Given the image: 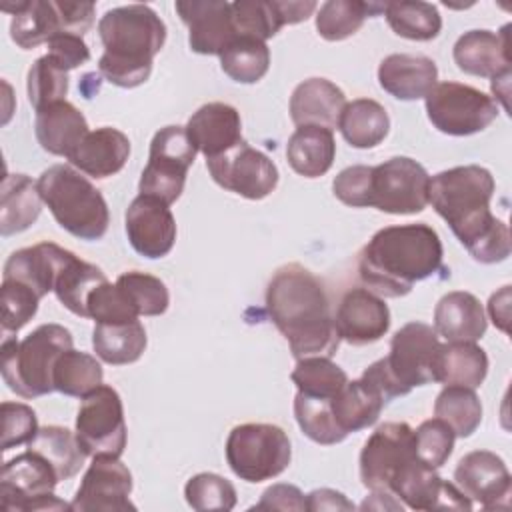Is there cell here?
<instances>
[{
  "instance_id": "cell-46",
  "label": "cell",
  "mask_w": 512,
  "mask_h": 512,
  "mask_svg": "<svg viewBox=\"0 0 512 512\" xmlns=\"http://www.w3.org/2000/svg\"><path fill=\"white\" fill-rule=\"evenodd\" d=\"M116 286L138 316H160L168 310V288L160 278L152 274L130 270L116 278Z\"/></svg>"
},
{
  "instance_id": "cell-37",
  "label": "cell",
  "mask_w": 512,
  "mask_h": 512,
  "mask_svg": "<svg viewBox=\"0 0 512 512\" xmlns=\"http://www.w3.org/2000/svg\"><path fill=\"white\" fill-rule=\"evenodd\" d=\"M386 2L364 0H328L316 12V30L328 42H340L354 36L366 18L384 12Z\"/></svg>"
},
{
  "instance_id": "cell-40",
  "label": "cell",
  "mask_w": 512,
  "mask_h": 512,
  "mask_svg": "<svg viewBox=\"0 0 512 512\" xmlns=\"http://www.w3.org/2000/svg\"><path fill=\"white\" fill-rule=\"evenodd\" d=\"M104 372L100 362L82 350H66L54 364V390L64 396L84 398L88 392L102 384Z\"/></svg>"
},
{
  "instance_id": "cell-57",
  "label": "cell",
  "mask_w": 512,
  "mask_h": 512,
  "mask_svg": "<svg viewBox=\"0 0 512 512\" xmlns=\"http://www.w3.org/2000/svg\"><path fill=\"white\" fill-rule=\"evenodd\" d=\"M306 510L310 512H338V510H356V504L350 502L342 492L332 488H316L306 494Z\"/></svg>"
},
{
  "instance_id": "cell-28",
  "label": "cell",
  "mask_w": 512,
  "mask_h": 512,
  "mask_svg": "<svg viewBox=\"0 0 512 512\" xmlns=\"http://www.w3.org/2000/svg\"><path fill=\"white\" fill-rule=\"evenodd\" d=\"M488 328L480 300L464 290L444 294L434 308V330L446 342H478Z\"/></svg>"
},
{
  "instance_id": "cell-20",
  "label": "cell",
  "mask_w": 512,
  "mask_h": 512,
  "mask_svg": "<svg viewBox=\"0 0 512 512\" xmlns=\"http://www.w3.org/2000/svg\"><path fill=\"white\" fill-rule=\"evenodd\" d=\"M174 8L188 26V44L196 54L220 56L238 38L230 2L178 0Z\"/></svg>"
},
{
  "instance_id": "cell-47",
  "label": "cell",
  "mask_w": 512,
  "mask_h": 512,
  "mask_svg": "<svg viewBox=\"0 0 512 512\" xmlns=\"http://www.w3.org/2000/svg\"><path fill=\"white\" fill-rule=\"evenodd\" d=\"M230 8L238 36L266 42L284 26L276 0H236L230 2Z\"/></svg>"
},
{
  "instance_id": "cell-16",
  "label": "cell",
  "mask_w": 512,
  "mask_h": 512,
  "mask_svg": "<svg viewBox=\"0 0 512 512\" xmlns=\"http://www.w3.org/2000/svg\"><path fill=\"white\" fill-rule=\"evenodd\" d=\"M130 492L132 474L128 466L114 456H94L70 502V512L136 510Z\"/></svg>"
},
{
  "instance_id": "cell-33",
  "label": "cell",
  "mask_w": 512,
  "mask_h": 512,
  "mask_svg": "<svg viewBox=\"0 0 512 512\" xmlns=\"http://www.w3.org/2000/svg\"><path fill=\"white\" fill-rule=\"evenodd\" d=\"M386 406L384 396L362 376L358 380H348L336 396L330 398V408L336 424L342 432H358L376 424L382 408Z\"/></svg>"
},
{
  "instance_id": "cell-13",
  "label": "cell",
  "mask_w": 512,
  "mask_h": 512,
  "mask_svg": "<svg viewBox=\"0 0 512 512\" xmlns=\"http://www.w3.org/2000/svg\"><path fill=\"white\" fill-rule=\"evenodd\" d=\"M74 434L86 456H122L126 420L122 398L112 386L100 384L82 398Z\"/></svg>"
},
{
  "instance_id": "cell-50",
  "label": "cell",
  "mask_w": 512,
  "mask_h": 512,
  "mask_svg": "<svg viewBox=\"0 0 512 512\" xmlns=\"http://www.w3.org/2000/svg\"><path fill=\"white\" fill-rule=\"evenodd\" d=\"M40 296L24 282L2 278L0 304H2V332L4 336L16 334L38 312Z\"/></svg>"
},
{
  "instance_id": "cell-29",
  "label": "cell",
  "mask_w": 512,
  "mask_h": 512,
  "mask_svg": "<svg viewBox=\"0 0 512 512\" xmlns=\"http://www.w3.org/2000/svg\"><path fill=\"white\" fill-rule=\"evenodd\" d=\"M88 132L84 114L68 100L54 102L36 112L34 134L40 148L48 154L68 158Z\"/></svg>"
},
{
  "instance_id": "cell-8",
  "label": "cell",
  "mask_w": 512,
  "mask_h": 512,
  "mask_svg": "<svg viewBox=\"0 0 512 512\" xmlns=\"http://www.w3.org/2000/svg\"><path fill=\"white\" fill-rule=\"evenodd\" d=\"M292 460L288 434L276 424H238L226 438V462L246 482L258 484L280 476Z\"/></svg>"
},
{
  "instance_id": "cell-56",
  "label": "cell",
  "mask_w": 512,
  "mask_h": 512,
  "mask_svg": "<svg viewBox=\"0 0 512 512\" xmlns=\"http://www.w3.org/2000/svg\"><path fill=\"white\" fill-rule=\"evenodd\" d=\"M252 510H306V496L294 484H272L262 492L260 502L252 506Z\"/></svg>"
},
{
  "instance_id": "cell-1",
  "label": "cell",
  "mask_w": 512,
  "mask_h": 512,
  "mask_svg": "<svg viewBox=\"0 0 512 512\" xmlns=\"http://www.w3.org/2000/svg\"><path fill=\"white\" fill-rule=\"evenodd\" d=\"M494 188L490 170L478 164L442 170L428 186V204L480 264H496L510 256V230L490 212Z\"/></svg>"
},
{
  "instance_id": "cell-32",
  "label": "cell",
  "mask_w": 512,
  "mask_h": 512,
  "mask_svg": "<svg viewBox=\"0 0 512 512\" xmlns=\"http://www.w3.org/2000/svg\"><path fill=\"white\" fill-rule=\"evenodd\" d=\"M334 134L322 126H298L286 144L290 168L304 178L324 176L334 162Z\"/></svg>"
},
{
  "instance_id": "cell-54",
  "label": "cell",
  "mask_w": 512,
  "mask_h": 512,
  "mask_svg": "<svg viewBox=\"0 0 512 512\" xmlns=\"http://www.w3.org/2000/svg\"><path fill=\"white\" fill-rule=\"evenodd\" d=\"M370 172H372V166H364V164H356L340 170L332 182L334 196L346 206L366 208L368 190H370Z\"/></svg>"
},
{
  "instance_id": "cell-23",
  "label": "cell",
  "mask_w": 512,
  "mask_h": 512,
  "mask_svg": "<svg viewBox=\"0 0 512 512\" xmlns=\"http://www.w3.org/2000/svg\"><path fill=\"white\" fill-rule=\"evenodd\" d=\"M184 128L206 160L220 156L242 140L240 112L224 102H208L200 106L188 118Z\"/></svg>"
},
{
  "instance_id": "cell-9",
  "label": "cell",
  "mask_w": 512,
  "mask_h": 512,
  "mask_svg": "<svg viewBox=\"0 0 512 512\" xmlns=\"http://www.w3.org/2000/svg\"><path fill=\"white\" fill-rule=\"evenodd\" d=\"M60 482L52 464L34 450H28L4 462L0 472V504L8 512H60L70 504L54 494Z\"/></svg>"
},
{
  "instance_id": "cell-24",
  "label": "cell",
  "mask_w": 512,
  "mask_h": 512,
  "mask_svg": "<svg viewBox=\"0 0 512 512\" xmlns=\"http://www.w3.org/2000/svg\"><path fill=\"white\" fill-rule=\"evenodd\" d=\"M74 252L54 244L38 242L12 252L4 264L2 278H12L28 284L40 298L54 292L56 278Z\"/></svg>"
},
{
  "instance_id": "cell-7",
  "label": "cell",
  "mask_w": 512,
  "mask_h": 512,
  "mask_svg": "<svg viewBox=\"0 0 512 512\" xmlns=\"http://www.w3.org/2000/svg\"><path fill=\"white\" fill-rule=\"evenodd\" d=\"M72 344L70 330L54 322L40 324L20 342L4 336L2 378L6 386L22 398H38L54 392V364Z\"/></svg>"
},
{
  "instance_id": "cell-55",
  "label": "cell",
  "mask_w": 512,
  "mask_h": 512,
  "mask_svg": "<svg viewBox=\"0 0 512 512\" xmlns=\"http://www.w3.org/2000/svg\"><path fill=\"white\" fill-rule=\"evenodd\" d=\"M46 46H48V56L54 58L68 72L90 60V50H88L84 38L78 34L62 32V34L54 36Z\"/></svg>"
},
{
  "instance_id": "cell-42",
  "label": "cell",
  "mask_w": 512,
  "mask_h": 512,
  "mask_svg": "<svg viewBox=\"0 0 512 512\" xmlns=\"http://www.w3.org/2000/svg\"><path fill=\"white\" fill-rule=\"evenodd\" d=\"M434 416L444 420L458 438H468L482 422V402L472 388L444 386L436 396Z\"/></svg>"
},
{
  "instance_id": "cell-12",
  "label": "cell",
  "mask_w": 512,
  "mask_h": 512,
  "mask_svg": "<svg viewBox=\"0 0 512 512\" xmlns=\"http://www.w3.org/2000/svg\"><path fill=\"white\" fill-rule=\"evenodd\" d=\"M428 186L430 176L420 162L394 156L372 166L368 206L394 216L418 214L428 206Z\"/></svg>"
},
{
  "instance_id": "cell-31",
  "label": "cell",
  "mask_w": 512,
  "mask_h": 512,
  "mask_svg": "<svg viewBox=\"0 0 512 512\" xmlns=\"http://www.w3.org/2000/svg\"><path fill=\"white\" fill-rule=\"evenodd\" d=\"M38 182L26 174H6L0 190V234L4 238L28 230L42 212Z\"/></svg>"
},
{
  "instance_id": "cell-11",
  "label": "cell",
  "mask_w": 512,
  "mask_h": 512,
  "mask_svg": "<svg viewBox=\"0 0 512 512\" xmlns=\"http://www.w3.org/2000/svg\"><path fill=\"white\" fill-rule=\"evenodd\" d=\"M196 152L184 126L160 128L150 142L148 164L138 182L140 194L158 198L168 206L176 202L184 190Z\"/></svg>"
},
{
  "instance_id": "cell-2",
  "label": "cell",
  "mask_w": 512,
  "mask_h": 512,
  "mask_svg": "<svg viewBox=\"0 0 512 512\" xmlns=\"http://www.w3.org/2000/svg\"><path fill=\"white\" fill-rule=\"evenodd\" d=\"M266 310L296 360L338 350L334 314L324 284L302 264L280 266L266 286Z\"/></svg>"
},
{
  "instance_id": "cell-30",
  "label": "cell",
  "mask_w": 512,
  "mask_h": 512,
  "mask_svg": "<svg viewBox=\"0 0 512 512\" xmlns=\"http://www.w3.org/2000/svg\"><path fill=\"white\" fill-rule=\"evenodd\" d=\"M2 10L12 14L10 38L22 50L48 44L54 36L64 32L56 0H22L16 4H2Z\"/></svg>"
},
{
  "instance_id": "cell-36",
  "label": "cell",
  "mask_w": 512,
  "mask_h": 512,
  "mask_svg": "<svg viewBox=\"0 0 512 512\" xmlns=\"http://www.w3.org/2000/svg\"><path fill=\"white\" fill-rule=\"evenodd\" d=\"M148 344L140 320L118 324H94L92 348L96 356L112 366H124L140 360Z\"/></svg>"
},
{
  "instance_id": "cell-25",
  "label": "cell",
  "mask_w": 512,
  "mask_h": 512,
  "mask_svg": "<svg viewBox=\"0 0 512 512\" xmlns=\"http://www.w3.org/2000/svg\"><path fill=\"white\" fill-rule=\"evenodd\" d=\"M130 156L128 136L112 126L90 130L68 156L70 166L86 176L104 180L118 174Z\"/></svg>"
},
{
  "instance_id": "cell-59",
  "label": "cell",
  "mask_w": 512,
  "mask_h": 512,
  "mask_svg": "<svg viewBox=\"0 0 512 512\" xmlns=\"http://www.w3.org/2000/svg\"><path fill=\"white\" fill-rule=\"evenodd\" d=\"M280 16L286 24H298L312 16V12L318 8L312 0H276Z\"/></svg>"
},
{
  "instance_id": "cell-5",
  "label": "cell",
  "mask_w": 512,
  "mask_h": 512,
  "mask_svg": "<svg viewBox=\"0 0 512 512\" xmlns=\"http://www.w3.org/2000/svg\"><path fill=\"white\" fill-rule=\"evenodd\" d=\"M440 336L424 322H408L390 340L388 356L372 362L362 378L368 380L386 400L406 396L412 388L436 382Z\"/></svg>"
},
{
  "instance_id": "cell-18",
  "label": "cell",
  "mask_w": 512,
  "mask_h": 512,
  "mask_svg": "<svg viewBox=\"0 0 512 512\" xmlns=\"http://www.w3.org/2000/svg\"><path fill=\"white\" fill-rule=\"evenodd\" d=\"M390 492L412 510H472L460 488L418 458L408 462L390 484Z\"/></svg>"
},
{
  "instance_id": "cell-34",
  "label": "cell",
  "mask_w": 512,
  "mask_h": 512,
  "mask_svg": "<svg viewBox=\"0 0 512 512\" xmlns=\"http://www.w3.org/2000/svg\"><path fill=\"white\" fill-rule=\"evenodd\" d=\"M338 130L350 146L366 150L378 146L388 136L390 118L380 102L372 98H356L342 108Z\"/></svg>"
},
{
  "instance_id": "cell-6",
  "label": "cell",
  "mask_w": 512,
  "mask_h": 512,
  "mask_svg": "<svg viewBox=\"0 0 512 512\" xmlns=\"http://www.w3.org/2000/svg\"><path fill=\"white\" fill-rule=\"evenodd\" d=\"M36 182L44 204L62 230L86 242L100 240L106 234L110 224L108 204L80 170L68 164H54Z\"/></svg>"
},
{
  "instance_id": "cell-58",
  "label": "cell",
  "mask_w": 512,
  "mask_h": 512,
  "mask_svg": "<svg viewBox=\"0 0 512 512\" xmlns=\"http://www.w3.org/2000/svg\"><path fill=\"white\" fill-rule=\"evenodd\" d=\"M488 312L496 328L508 334V322H510V286H502L500 292H494L488 302Z\"/></svg>"
},
{
  "instance_id": "cell-14",
  "label": "cell",
  "mask_w": 512,
  "mask_h": 512,
  "mask_svg": "<svg viewBox=\"0 0 512 512\" xmlns=\"http://www.w3.org/2000/svg\"><path fill=\"white\" fill-rule=\"evenodd\" d=\"M206 168L218 186L248 200H262L278 186L276 164L246 140L206 160Z\"/></svg>"
},
{
  "instance_id": "cell-3",
  "label": "cell",
  "mask_w": 512,
  "mask_h": 512,
  "mask_svg": "<svg viewBox=\"0 0 512 512\" xmlns=\"http://www.w3.org/2000/svg\"><path fill=\"white\" fill-rule=\"evenodd\" d=\"M442 256V240L426 222L386 226L362 248L358 276L370 292L400 298L410 294L416 282L446 272Z\"/></svg>"
},
{
  "instance_id": "cell-49",
  "label": "cell",
  "mask_w": 512,
  "mask_h": 512,
  "mask_svg": "<svg viewBox=\"0 0 512 512\" xmlns=\"http://www.w3.org/2000/svg\"><path fill=\"white\" fill-rule=\"evenodd\" d=\"M184 496L190 508L198 512L206 510H232L236 506V488L230 480L214 472L194 474L186 486Z\"/></svg>"
},
{
  "instance_id": "cell-17",
  "label": "cell",
  "mask_w": 512,
  "mask_h": 512,
  "mask_svg": "<svg viewBox=\"0 0 512 512\" xmlns=\"http://www.w3.org/2000/svg\"><path fill=\"white\" fill-rule=\"evenodd\" d=\"M460 492L484 510L508 508L512 480L504 460L490 450H474L462 456L454 470Z\"/></svg>"
},
{
  "instance_id": "cell-26",
  "label": "cell",
  "mask_w": 512,
  "mask_h": 512,
  "mask_svg": "<svg viewBox=\"0 0 512 512\" xmlns=\"http://www.w3.org/2000/svg\"><path fill=\"white\" fill-rule=\"evenodd\" d=\"M436 80V62L420 54H390L378 66L380 88L404 102L424 98Z\"/></svg>"
},
{
  "instance_id": "cell-27",
  "label": "cell",
  "mask_w": 512,
  "mask_h": 512,
  "mask_svg": "<svg viewBox=\"0 0 512 512\" xmlns=\"http://www.w3.org/2000/svg\"><path fill=\"white\" fill-rule=\"evenodd\" d=\"M346 106L344 92L326 78L300 82L290 96V118L296 126L338 128V118Z\"/></svg>"
},
{
  "instance_id": "cell-48",
  "label": "cell",
  "mask_w": 512,
  "mask_h": 512,
  "mask_svg": "<svg viewBox=\"0 0 512 512\" xmlns=\"http://www.w3.org/2000/svg\"><path fill=\"white\" fill-rule=\"evenodd\" d=\"M28 102L38 112L54 102L66 100L68 94V70L62 68L48 54L34 60L26 78Z\"/></svg>"
},
{
  "instance_id": "cell-19",
  "label": "cell",
  "mask_w": 512,
  "mask_h": 512,
  "mask_svg": "<svg viewBox=\"0 0 512 512\" xmlns=\"http://www.w3.org/2000/svg\"><path fill=\"white\" fill-rule=\"evenodd\" d=\"M126 236L130 246L144 258H164L176 242V220L158 198L138 194L124 216Z\"/></svg>"
},
{
  "instance_id": "cell-35",
  "label": "cell",
  "mask_w": 512,
  "mask_h": 512,
  "mask_svg": "<svg viewBox=\"0 0 512 512\" xmlns=\"http://www.w3.org/2000/svg\"><path fill=\"white\" fill-rule=\"evenodd\" d=\"M488 374V356L476 342H446L438 356L436 382L476 390Z\"/></svg>"
},
{
  "instance_id": "cell-21",
  "label": "cell",
  "mask_w": 512,
  "mask_h": 512,
  "mask_svg": "<svg viewBox=\"0 0 512 512\" xmlns=\"http://www.w3.org/2000/svg\"><path fill=\"white\" fill-rule=\"evenodd\" d=\"M334 324L340 340L352 346L378 342L390 328V310L382 296L368 288L348 290L334 314Z\"/></svg>"
},
{
  "instance_id": "cell-22",
  "label": "cell",
  "mask_w": 512,
  "mask_h": 512,
  "mask_svg": "<svg viewBox=\"0 0 512 512\" xmlns=\"http://www.w3.org/2000/svg\"><path fill=\"white\" fill-rule=\"evenodd\" d=\"M510 24L502 30H468L464 32L452 50L458 70L480 78H498L510 72Z\"/></svg>"
},
{
  "instance_id": "cell-53",
  "label": "cell",
  "mask_w": 512,
  "mask_h": 512,
  "mask_svg": "<svg viewBox=\"0 0 512 512\" xmlns=\"http://www.w3.org/2000/svg\"><path fill=\"white\" fill-rule=\"evenodd\" d=\"M0 414H2V442H0L2 452L20 444H28L40 428L38 416L28 404L2 402Z\"/></svg>"
},
{
  "instance_id": "cell-41",
  "label": "cell",
  "mask_w": 512,
  "mask_h": 512,
  "mask_svg": "<svg viewBox=\"0 0 512 512\" xmlns=\"http://www.w3.org/2000/svg\"><path fill=\"white\" fill-rule=\"evenodd\" d=\"M108 280L104 272L96 266L90 264L76 254L66 262V266L60 270L56 284H54V294L58 302L68 308L72 314L80 318H88L86 314V298L88 294L100 284Z\"/></svg>"
},
{
  "instance_id": "cell-51",
  "label": "cell",
  "mask_w": 512,
  "mask_h": 512,
  "mask_svg": "<svg viewBox=\"0 0 512 512\" xmlns=\"http://www.w3.org/2000/svg\"><path fill=\"white\" fill-rule=\"evenodd\" d=\"M454 440H456V434L444 420L440 418L424 420L414 430L416 458L430 468H440L450 458L454 450Z\"/></svg>"
},
{
  "instance_id": "cell-4",
  "label": "cell",
  "mask_w": 512,
  "mask_h": 512,
  "mask_svg": "<svg viewBox=\"0 0 512 512\" xmlns=\"http://www.w3.org/2000/svg\"><path fill=\"white\" fill-rule=\"evenodd\" d=\"M104 52L98 72L118 88H136L152 74L154 56L166 42V24L146 4L108 10L98 22Z\"/></svg>"
},
{
  "instance_id": "cell-15",
  "label": "cell",
  "mask_w": 512,
  "mask_h": 512,
  "mask_svg": "<svg viewBox=\"0 0 512 512\" xmlns=\"http://www.w3.org/2000/svg\"><path fill=\"white\" fill-rule=\"evenodd\" d=\"M414 458V428L406 422L380 424L360 452L362 486L370 492H390L392 480Z\"/></svg>"
},
{
  "instance_id": "cell-45",
  "label": "cell",
  "mask_w": 512,
  "mask_h": 512,
  "mask_svg": "<svg viewBox=\"0 0 512 512\" xmlns=\"http://www.w3.org/2000/svg\"><path fill=\"white\" fill-rule=\"evenodd\" d=\"M290 378L298 392L316 398H332L348 382V374L328 356L300 358Z\"/></svg>"
},
{
  "instance_id": "cell-38",
  "label": "cell",
  "mask_w": 512,
  "mask_h": 512,
  "mask_svg": "<svg viewBox=\"0 0 512 512\" xmlns=\"http://www.w3.org/2000/svg\"><path fill=\"white\" fill-rule=\"evenodd\" d=\"M26 446L28 450H34L40 456H44L52 464L60 480L76 476L86 458L84 450L76 440V434L56 424L38 428L36 436Z\"/></svg>"
},
{
  "instance_id": "cell-39",
  "label": "cell",
  "mask_w": 512,
  "mask_h": 512,
  "mask_svg": "<svg viewBox=\"0 0 512 512\" xmlns=\"http://www.w3.org/2000/svg\"><path fill=\"white\" fill-rule=\"evenodd\" d=\"M384 16L396 36L416 42L434 40L442 30V18L438 8L422 0L386 2Z\"/></svg>"
},
{
  "instance_id": "cell-52",
  "label": "cell",
  "mask_w": 512,
  "mask_h": 512,
  "mask_svg": "<svg viewBox=\"0 0 512 512\" xmlns=\"http://www.w3.org/2000/svg\"><path fill=\"white\" fill-rule=\"evenodd\" d=\"M86 314L96 324H118L138 320V314L124 298L116 282H100L86 298Z\"/></svg>"
},
{
  "instance_id": "cell-10",
  "label": "cell",
  "mask_w": 512,
  "mask_h": 512,
  "mask_svg": "<svg viewBox=\"0 0 512 512\" xmlns=\"http://www.w3.org/2000/svg\"><path fill=\"white\" fill-rule=\"evenodd\" d=\"M432 126L448 136H470L486 130L498 116V104L482 90L460 82H436L424 96Z\"/></svg>"
},
{
  "instance_id": "cell-43",
  "label": "cell",
  "mask_w": 512,
  "mask_h": 512,
  "mask_svg": "<svg viewBox=\"0 0 512 512\" xmlns=\"http://www.w3.org/2000/svg\"><path fill=\"white\" fill-rule=\"evenodd\" d=\"M220 68L234 82L256 84L270 68V48L262 40L238 36L220 54Z\"/></svg>"
},
{
  "instance_id": "cell-44",
  "label": "cell",
  "mask_w": 512,
  "mask_h": 512,
  "mask_svg": "<svg viewBox=\"0 0 512 512\" xmlns=\"http://www.w3.org/2000/svg\"><path fill=\"white\" fill-rule=\"evenodd\" d=\"M294 418L304 436L322 446L342 442L348 434L336 424L330 408V398H316L302 392L294 396Z\"/></svg>"
}]
</instances>
